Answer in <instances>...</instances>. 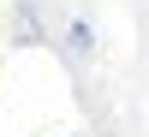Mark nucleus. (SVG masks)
Listing matches in <instances>:
<instances>
[{"label": "nucleus", "instance_id": "f257e3e1", "mask_svg": "<svg viewBox=\"0 0 149 137\" xmlns=\"http://www.w3.org/2000/svg\"><path fill=\"white\" fill-rule=\"evenodd\" d=\"M66 48H72V54H95V30H90L84 18H72V24H66Z\"/></svg>", "mask_w": 149, "mask_h": 137}]
</instances>
